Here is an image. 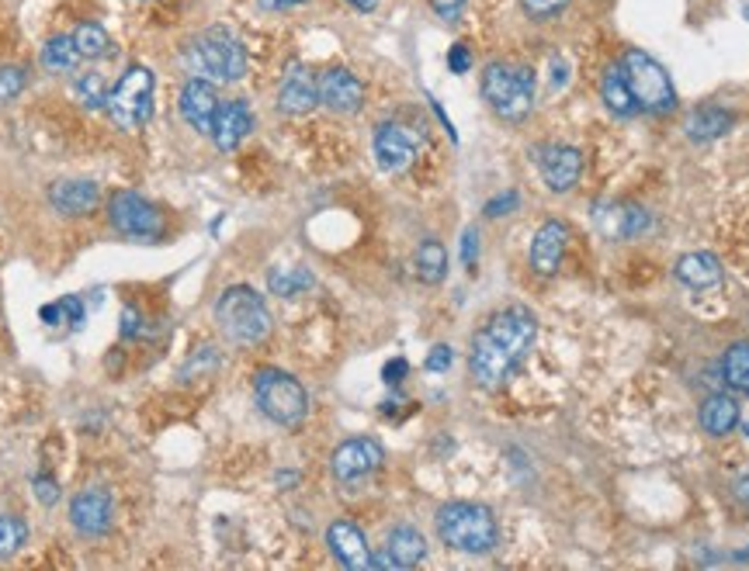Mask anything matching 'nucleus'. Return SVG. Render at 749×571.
Returning <instances> with one entry per match:
<instances>
[{"label": "nucleus", "mask_w": 749, "mask_h": 571, "mask_svg": "<svg viewBox=\"0 0 749 571\" xmlns=\"http://www.w3.org/2000/svg\"><path fill=\"white\" fill-rule=\"evenodd\" d=\"M538 339V319L524 305L500 309L482 322V330L472 336V353H468V371H472L479 388H500L520 360L531 353Z\"/></svg>", "instance_id": "nucleus-1"}, {"label": "nucleus", "mask_w": 749, "mask_h": 571, "mask_svg": "<svg viewBox=\"0 0 749 571\" xmlns=\"http://www.w3.org/2000/svg\"><path fill=\"white\" fill-rule=\"evenodd\" d=\"M438 537L458 555H490L500 541V526L490 506L447 502L438 509Z\"/></svg>", "instance_id": "nucleus-2"}, {"label": "nucleus", "mask_w": 749, "mask_h": 571, "mask_svg": "<svg viewBox=\"0 0 749 571\" xmlns=\"http://www.w3.org/2000/svg\"><path fill=\"white\" fill-rule=\"evenodd\" d=\"M479 94L503 122H524L535 108V70L517 63H490L479 76Z\"/></svg>", "instance_id": "nucleus-3"}, {"label": "nucleus", "mask_w": 749, "mask_h": 571, "mask_svg": "<svg viewBox=\"0 0 749 571\" xmlns=\"http://www.w3.org/2000/svg\"><path fill=\"white\" fill-rule=\"evenodd\" d=\"M184 60L198 76L219 84H236L247 76V49L230 28H205L184 46Z\"/></svg>", "instance_id": "nucleus-4"}, {"label": "nucleus", "mask_w": 749, "mask_h": 571, "mask_svg": "<svg viewBox=\"0 0 749 571\" xmlns=\"http://www.w3.org/2000/svg\"><path fill=\"white\" fill-rule=\"evenodd\" d=\"M216 322L233 343H240V347H254V343L268 339L271 326H274L268 301L260 298L254 288H247V284H233V288L219 295Z\"/></svg>", "instance_id": "nucleus-5"}, {"label": "nucleus", "mask_w": 749, "mask_h": 571, "mask_svg": "<svg viewBox=\"0 0 749 571\" xmlns=\"http://www.w3.org/2000/svg\"><path fill=\"white\" fill-rule=\"evenodd\" d=\"M254 398L257 409L278 426H298L309 412V395L303 381L278 368H265L254 374Z\"/></svg>", "instance_id": "nucleus-6"}, {"label": "nucleus", "mask_w": 749, "mask_h": 571, "mask_svg": "<svg viewBox=\"0 0 749 571\" xmlns=\"http://www.w3.org/2000/svg\"><path fill=\"white\" fill-rule=\"evenodd\" d=\"M622 70L628 76V87L635 94V101H639L642 111L652 114H670L677 108V90H673L670 73L660 60H652L649 52L642 49H628L622 55Z\"/></svg>", "instance_id": "nucleus-7"}, {"label": "nucleus", "mask_w": 749, "mask_h": 571, "mask_svg": "<svg viewBox=\"0 0 749 571\" xmlns=\"http://www.w3.org/2000/svg\"><path fill=\"white\" fill-rule=\"evenodd\" d=\"M108 114L125 132L143 128L149 122V114H154V73L139 63L128 66L122 73V80L115 84V90H111Z\"/></svg>", "instance_id": "nucleus-8"}, {"label": "nucleus", "mask_w": 749, "mask_h": 571, "mask_svg": "<svg viewBox=\"0 0 749 571\" xmlns=\"http://www.w3.org/2000/svg\"><path fill=\"white\" fill-rule=\"evenodd\" d=\"M108 219L119 236L133 243H154L163 233V212L136 190H115L108 201Z\"/></svg>", "instance_id": "nucleus-9"}, {"label": "nucleus", "mask_w": 749, "mask_h": 571, "mask_svg": "<svg viewBox=\"0 0 749 571\" xmlns=\"http://www.w3.org/2000/svg\"><path fill=\"white\" fill-rule=\"evenodd\" d=\"M385 461V450L379 440H371V436H354V440H344L341 447L333 450L330 457V471H333V479L354 488V485H361L365 479H371L374 471L382 468Z\"/></svg>", "instance_id": "nucleus-10"}, {"label": "nucleus", "mask_w": 749, "mask_h": 571, "mask_svg": "<svg viewBox=\"0 0 749 571\" xmlns=\"http://www.w3.org/2000/svg\"><path fill=\"white\" fill-rule=\"evenodd\" d=\"M420 142H423L420 132L403 125V122H382L379 128H374V139H371L374 160H379L385 174H403V170L414 166Z\"/></svg>", "instance_id": "nucleus-11"}, {"label": "nucleus", "mask_w": 749, "mask_h": 571, "mask_svg": "<svg viewBox=\"0 0 749 571\" xmlns=\"http://www.w3.org/2000/svg\"><path fill=\"white\" fill-rule=\"evenodd\" d=\"M320 104L336 114H358L365 104L361 76L347 66H330L327 73H320Z\"/></svg>", "instance_id": "nucleus-12"}, {"label": "nucleus", "mask_w": 749, "mask_h": 571, "mask_svg": "<svg viewBox=\"0 0 749 571\" xmlns=\"http://www.w3.org/2000/svg\"><path fill=\"white\" fill-rule=\"evenodd\" d=\"M219 90L212 87V80H201V76H195V80H187L181 87V98H177V108H181V119L192 125L195 132H205V136H212V125H216V114H219Z\"/></svg>", "instance_id": "nucleus-13"}, {"label": "nucleus", "mask_w": 749, "mask_h": 571, "mask_svg": "<svg viewBox=\"0 0 749 571\" xmlns=\"http://www.w3.org/2000/svg\"><path fill=\"white\" fill-rule=\"evenodd\" d=\"M316 104H320V76L303 63H292L281 76L278 108L285 114H309Z\"/></svg>", "instance_id": "nucleus-14"}, {"label": "nucleus", "mask_w": 749, "mask_h": 571, "mask_svg": "<svg viewBox=\"0 0 749 571\" xmlns=\"http://www.w3.org/2000/svg\"><path fill=\"white\" fill-rule=\"evenodd\" d=\"M111 512H115V502H111L108 488H84L70 502V523L84 537H101L111 530Z\"/></svg>", "instance_id": "nucleus-15"}, {"label": "nucleus", "mask_w": 749, "mask_h": 571, "mask_svg": "<svg viewBox=\"0 0 749 571\" xmlns=\"http://www.w3.org/2000/svg\"><path fill=\"white\" fill-rule=\"evenodd\" d=\"M538 170L545 177L549 190L566 195V190L576 187L579 174H584V152L573 146H545L538 149Z\"/></svg>", "instance_id": "nucleus-16"}, {"label": "nucleus", "mask_w": 749, "mask_h": 571, "mask_svg": "<svg viewBox=\"0 0 749 571\" xmlns=\"http://www.w3.org/2000/svg\"><path fill=\"white\" fill-rule=\"evenodd\" d=\"M327 547H330V555L341 561L347 571L371 568V550H368L365 533L354 526L351 520H333L327 526Z\"/></svg>", "instance_id": "nucleus-17"}, {"label": "nucleus", "mask_w": 749, "mask_h": 571, "mask_svg": "<svg viewBox=\"0 0 749 571\" xmlns=\"http://www.w3.org/2000/svg\"><path fill=\"white\" fill-rule=\"evenodd\" d=\"M566 243H569V228L566 222H545L531 239V266L541 277L558 274L562 257H566Z\"/></svg>", "instance_id": "nucleus-18"}, {"label": "nucleus", "mask_w": 749, "mask_h": 571, "mask_svg": "<svg viewBox=\"0 0 749 571\" xmlns=\"http://www.w3.org/2000/svg\"><path fill=\"white\" fill-rule=\"evenodd\" d=\"M101 201V190L94 181H56L49 187V204L66 219L90 215Z\"/></svg>", "instance_id": "nucleus-19"}, {"label": "nucleus", "mask_w": 749, "mask_h": 571, "mask_svg": "<svg viewBox=\"0 0 749 571\" xmlns=\"http://www.w3.org/2000/svg\"><path fill=\"white\" fill-rule=\"evenodd\" d=\"M250 128H254L250 104L247 101H226V104H219L216 125H212V142L222 152H233L243 139L250 136Z\"/></svg>", "instance_id": "nucleus-20"}, {"label": "nucleus", "mask_w": 749, "mask_h": 571, "mask_svg": "<svg viewBox=\"0 0 749 571\" xmlns=\"http://www.w3.org/2000/svg\"><path fill=\"white\" fill-rule=\"evenodd\" d=\"M673 274H677V281L687 284V288L704 291V288H715L722 281V263L711 253H684L677 266H673Z\"/></svg>", "instance_id": "nucleus-21"}, {"label": "nucleus", "mask_w": 749, "mask_h": 571, "mask_svg": "<svg viewBox=\"0 0 749 571\" xmlns=\"http://www.w3.org/2000/svg\"><path fill=\"white\" fill-rule=\"evenodd\" d=\"M601 101L607 104L611 114H617V119H635V114L642 111L639 101H635L631 87H628V76H625L622 63L611 66V70L604 73V80H601Z\"/></svg>", "instance_id": "nucleus-22"}, {"label": "nucleus", "mask_w": 749, "mask_h": 571, "mask_svg": "<svg viewBox=\"0 0 749 571\" xmlns=\"http://www.w3.org/2000/svg\"><path fill=\"white\" fill-rule=\"evenodd\" d=\"M733 128V114H728L725 108H715V104H708V108H698V111H690V119H687V139L690 142H715L722 139L725 132Z\"/></svg>", "instance_id": "nucleus-23"}, {"label": "nucleus", "mask_w": 749, "mask_h": 571, "mask_svg": "<svg viewBox=\"0 0 749 571\" xmlns=\"http://www.w3.org/2000/svg\"><path fill=\"white\" fill-rule=\"evenodd\" d=\"M701 426L711 436H728L739 426V402L733 395H725V392L711 395L708 402L701 406Z\"/></svg>", "instance_id": "nucleus-24"}, {"label": "nucleus", "mask_w": 749, "mask_h": 571, "mask_svg": "<svg viewBox=\"0 0 749 571\" xmlns=\"http://www.w3.org/2000/svg\"><path fill=\"white\" fill-rule=\"evenodd\" d=\"M385 550L392 555V561H396V568H417L423 558H427V541H423V533L417 526H396L389 533V544Z\"/></svg>", "instance_id": "nucleus-25"}, {"label": "nucleus", "mask_w": 749, "mask_h": 571, "mask_svg": "<svg viewBox=\"0 0 749 571\" xmlns=\"http://www.w3.org/2000/svg\"><path fill=\"white\" fill-rule=\"evenodd\" d=\"M81 60L84 55H81L77 42H73V35H52L42 46V66L49 73H73Z\"/></svg>", "instance_id": "nucleus-26"}, {"label": "nucleus", "mask_w": 749, "mask_h": 571, "mask_svg": "<svg viewBox=\"0 0 749 571\" xmlns=\"http://www.w3.org/2000/svg\"><path fill=\"white\" fill-rule=\"evenodd\" d=\"M414 263H417V277L423 284H441L444 274H447V253H444V246L438 239H423L417 246Z\"/></svg>", "instance_id": "nucleus-27"}, {"label": "nucleus", "mask_w": 749, "mask_h": 571, "mask_svg": "<svg viewBox=\"0 0 749 571\" xmlns=\"http://www.w3.org/2000/svg\"><path fill=\"white\" fill-rule=\"evenodd\" d=\"M268 288L278 298H298L303 291L312 288V274L306 271V266H274V271L268 274Z\"/></svg>", "instance_id": "nucleus-28"}, {"label": "nucleus", "mask_w": 749, "mask_h": 571, "mask_svg": "<svg viewBox=\"0 0 749 571\" xmlns=\"http://www.w3.org/2000/svg\"><path fill=\"white\" fill-rule=\"evenodd\" d=\"M722 377L728 388L749 395V343H733L722 357Z\"/></svg>", "instance_id": "nucleus-29"}, {"label": "nucleus", "mask_w": 749, "mask_h": 571, "mask_svg": "<svg viewBox=\"0 0 749 571\" xmlns=\"http://www.w3.org/2000/svg\"><path fill=\"white\" fill-rule=\"evenodd\" d=\"M73 94H77V101L90 111H101L108 108V98H111V90L105 84V76L98 70H87L77 76V84H73Z\"/></svg>", "instance_id": "nucleus-30"}, {"label": "nucleus", "mask_w": 749, "mask_h": 571, "mask_svg": "<svg viewBox=\"0 0 749 571\" xmlns=\"http://www.w3.org/2000/svg\"><path fill=\"white\" fill-rule=\"evenodd\" d=\"M73 42H77L84 60H101V55L111 52V35L98 22H84L77 32H73Z\"/></svg>", "instance_id": "nucleus-31"}, {"label": "nucleus", "mask_w": 749, "mask_h": 571, "mask_svg": "<svg viewBox=\"0 0 749 571\" xmlns=\"http://www.w3.org/2000/svg\"><path fill=\"white\" fill-rule=\"evenodd\" d=\"M46 326H66V330H77L81 322H84V305L81 298H60V301H52L46 305V309L39 312Z\"/></svg>", "instance_id": "nucleus-32"}, {"label": "nucleus", "mask_w": 749, "mask_h": 571, "mask_svg": "<svg viewBox=\"0 0 749 571\" xmlns=\"http://www.w3.org/2000/svg\"><path fill=\"white\" fill-rule=\"evenodd\" d=\"M25 541H28V526H25V520H17V517H8V512H0V558L17 555V550L25 547Z\"/></svg>", "instance_id": "nucleus-33"}, {"label": "nucleus", "mask_w": 749, "mask_h": 571, "mask_svg": "<svg viewBox=\"0 0 749 571\" xmlns=\"http://www.w3.org/2000/svg\"><path fill=\"white\" fill-rule=\"evenodd\" d=\"M25 87H28L25 66H0V108L11 104Z\"/></svg>", "instance_id": "nucleus-34"}, {"label": "nucleus", "mask_w": 749, "mask_h": 571, "mask_svg": "<svg viewBox=\"0 0 749 571\" xmlns=\"http://www.w3.org/2000/svg\"><path fill=\"white\" fill-rule=\"evenodd\" d=\"M566 8H569V0H520V11L538 25L552 22V17H558Z\"/></svg>", "instance_id": "nucleus-35"}, {"label": "nucleus", "mask_w": 749, "mask_h": 571, "mask_svg": "<svg viewBox=\"0 0 749 571\" xmlns=\"http://www.w3.org/2000/svg\"><path fill=\"white\" fill-rule=\"evenodd\" d=\"M219 368V353L212 350V347H201L195 357H192V364H187L184 371H181V377L187 381V377H192L195 371H201V374H209V371H216Z\"/></svg>", "instance_id": "nucleus-36"}, {"label": "nucleus", "mask_w": 749, "mask_h": 571, "mask_svg": "<svg viewBox=\"0 0 749 571\" xmlns=\"http://www.w3.org/2000/svg\"><path fill=\"white\" fill-rule=\"evenodd\" d=\"M430 11H434L444 25H458V17L465 11V0H430Z\"/></svg>", "instance_id": "nucleus-37"}, {"label": "nucleus", "mask_w": 749, "mask_h": 571, "mask_svg": "<svg viewBox=\"0 0 749 571\" xmlns=\"http://www.w3.org/2000/svg\"><path fill=\"white\" fill-rule=\"evenodd\" d=\"M452 364H455V350H452V347H444V343H441V347L430 350V357H427V364H423V368H427V371L444 374Z\"/></svg>", "instance_id": "nucleus-38"}, {"label": "nucleus", "mask_w": 749, "mask_h": 571, "mask_svg": "<svg viewBox=\"0 0 749 571\" xmlns=\"http://www.w3.org/2000/svg\"><path fill=\"white\" fill-rule=\"evenodd\" d=\"M447 70H452V73H468V70H472V52H468V46H452V49H447Z\"/></svg>", "instance_id": "nucleus-39"}, {"label": "nucleus", "mask_w": 749, "mask_h": 571, "mask_svg": "<svg viewBox=\"0 0 749 571\" xmlns=\"http://www.w3.org/2000/svg\"><path fill=\"white\" fill-rule=\"evenodd\" d=\"M520 204V198H517V190H507V195H500V198H493L490 204H486V215L490 219H500V215H507V212H514V208Z\"/></svg>", "instance_id": "nucleus-40"}, {"label": "nucleus", "mask_w": 749, "mask_h": 571, "mask_svg": "<svg viewBox=\"0 0 749 571\" xmlns=\"http://www.w3.org/2000/svg\"><path fill=\"white\" fill-rule=\"evenodd\" d=\"M35 499H39L42 506H52L60 502V485H56V479H35Z\"/></svg>", "instance_id": "nucleus-41"}, {"label": "nucleus", "mask_w": 749, "mask_h": 571, "mask_svg": "<svg viewBox=\"0 0 749 571\" xmlns=\"http://www.w3.org/2000/svg\"><path fill=\"white\" fill-rule=\"evenodd\" d=\"M476 257H479V233L476 228H465L462 233V260H465L468 271L476 266Z\"/></svg>", "instance_id": "nucleus-42"}, {"label": "nucleus", "mask_w": 749, "mask_h": 571, "mask_svg": "<svg viewBox=\"0 0 749 571\" xmlns=\"http://www.w3.org/2000/svg\"><path fill=\"white\" fill-rule=\"evenodd\" d=\"M406 374H409V364H406L403 357L389 360V364L382 368V381H385V385H400V381H403Z\"/></svg>", "instance_id": "nucleus-43"}, {"label": "nucleus", "mask_w": 749, "mask_h": 571, "mask_svg": "<svg viewBox=\"0 0 749 571\" xmlns=\"http://www.w3.org/2000/svg\"><path fill=\"white\" fill-rule=\"evenodd\" d=\"M139 333H143V326H139V312L125 309V312H122V336H139Z\"/></svg>", "instance_id": "nucleus-44"}, {"label": "nucleus", "mask_w": 749, "mask_h": 571, "mask_svg": "<svg viewBox=\"0 0 749 571\" xmlns=\"http://www.w3.org/2000/svg\"><path fill=\"white\" fill-rule=\"evenodd\" d=\"M257 4L265 8V11H292V8L309 4V0H257Z\"/></svg>", "instance_id": "nucleus-45"}, {"label": "nucleus", "mask_w": 749, "mask_h": 571, "mask_svg": "<svg viewBox=\"0 0 749 571\" xmlns=\"http://www.w3.org/2000/svg\"><path fill=\"white\" fill-rule=\"evenodd\" d=\"M733 495H736V502H739V506H746V509H749V474L733 485Z\"/></svg>", "instance_id": "nucleus-46"}, {"label": "nucleus", "mask_w": 749, "mask_h": 571, "mask_svg": "<svg viewBox=\"0 0 749 571\" xmlns=\"http://www.w3.org/2000/svg\"><path fill=\"white\" fill-rule=\"evenodd\" d=\"M552 73H555V76H552V87H562V84H566V63L555 60V63H552Z\"/></svg>", "instance_id": "nucleus-47"}, {"label": "nucleus", "mask_w": 749, "mask_h": 571, "mask_svg": "<svg viewBox=\"0 0 749 571\" xmlns=\"http://www.w3.org/2000/svg\"><path fill=\"white\" fill-rule=\"evenodd\" d=\"M344 4H351L354 11H374L379 8V0H344Z\"/></svg>", "instance_id": "nucleus-48"}, {"label": "nucleus", "mask_w": 749, "mask_h": 571, "mask_svg": "<svg viewBox=\"0 0 749 571\" xmlns=\"http://www.w3.org/2000/svg\"><path fill=\"white\" fill-rule=\"evenodd\" d=\"M274 482H278L281 488H288V485H295V482H298V474H295V471H278V479H274Z\"/></svg>", "instance_id": "nucleus-49"}]
</instances>
